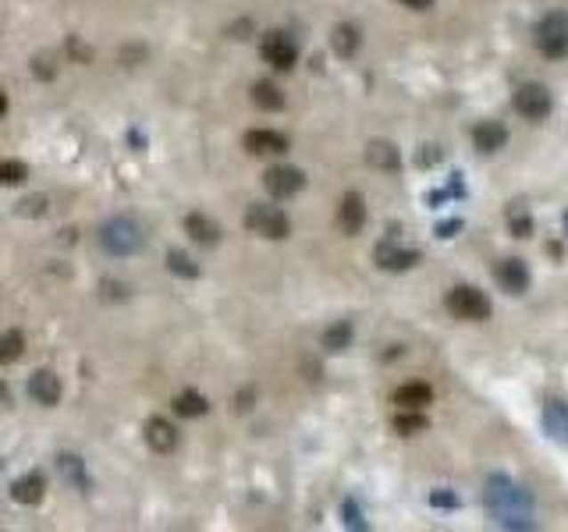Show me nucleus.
<instances>
[{
    "label": "nucleus",
    "mask_w": 568,
    "mask_h": 532,
    "mask_svg": "<svg viewBox=\"0 0 568 532\" xmlns=\"http://www.w3.org/2000/svg\"><path fill=\"white\" fill-rule=\"evenodd\" d=\"M487 508L494 512V519L505 529H530L533 526V522H526L530 508H533V497L523 483H515L508 476H491L487 480Z\"/></svg>",
    "instance_id": "nucleus-1"
},
{
    "label": "nucleus",
    "mask_w": 568,
    "mask_h": 532,
    "mask_svg": "<svg viewBox=\"0 0 568 532\" xmlns=\"http://www.w3.org/2000/svg\"><path fill=\"white\" fill-rule=\"evenodd\" d=\"M444 305L458 316V319H469V323H483L491 319V298L480 291V287H469V284H458L448 291Z\"/></svg>",
    "instance_id": "nucleus-2"
},
{
    "label": "nucleus",
    "mask_w": 568,
    "mask_h": 532,
    "mask_svg": "<svg viewBox=\"0 0 568 532\" xmlns=\"http://www.w3.org/2000/svg\"><path fill=\"white\" fill-rule=\"evenodd\" d=\"M537 50L548 57H568V11H551L537 21Z\"/></svg>",
    "instance_id": "nucleus-3"
},
{
    "label": "nucleus",
    "mask_w": 568,
    "mask_h": 532,
    "mask_svg": "<svg viewBox=\"0 0 568 532\" xmlns=\"http://www.w3.org/2000/svg\"><path fill=\"white\" fill-rule=\"evenodd\" d=\"M246 228H249V231H256L260 238H271V242H281V238L291 235V224H288L284 210L267 206V203L249 206V214H246Z\"/></svg>",
    "instance_id": "nucleus-4"
},
{
    "label": "nucleus",
    "mask_w": 568,
    "mask_h": 532,
    "mask_svg": "<svg viewBox=\"0 0 568 532\" xmlns=\"http://www.w3.org/2000/svg\"><path fill=\"white\" fill-rule=\"evenodd\" d=\"M100 242H103V249H107V253H114V256H132V253H139V249H142V231H139V224H135V221L118 217V221H110V224L103 228Z\"/></svg>",
    "instance_id": "nucleus-5"
},
{
    "label": "nucleus",
    "mask_w": 568,
    "mask_h": 532,
    "mask_svg": "<svg viewBox=\"0 0 568 532\" xmlns=\"http://www.w3.org/2000/svg\"><path fill=\"white\" fill-rule=\"evenodd\" d=\"M551 107H555V100H551V89H548V85H540V82H526V85H519V89H515V110H519L523 117H530V121H544V117L551 114Z\"/></svg>",
    "instance_id": "nucleus-6"
},
{
    "label": "nucleus",
    "mask_w": 568,
    "mask_h": 532,
    "mask_svg": "<svg viewBox=\"0 0 568 532\" xmlns=\"http://www.w3.org/2000/svg\"><path fill=\"white\" fill-rule=\"evenodd\" d=\"M260 50H264V60L274 64L278 71H291L295 60H298V46H295V39L288 32H267Z\"/></svg>",
    "instance_id": "nucleus-7"
},
{
    "label": "nucleus",
    "mask_w": 568,
    "mask_h": 532,
    "mask_svg": "<svg viewBox=\"0 0 568 532\" xmlns=\"http://www.w3.org/2000/svg\"><path fill=\"white\" fill-rule=\"evenodd\" d=\"M264 185H267V192H271L274 199H291L295 192H302L305 178H302V171H295V167H271V171L264 174Z\"/></svg>",
    "instance_id": "nucleus-8"
},
{
    "label": "nucleus",
    "mask_w": 568,
    "mask_h": 532,
    "mask_svg": "<svg viewBox=\"0 0 568 532\" xmlns=\"http://www.w3.org/2000/svg\"><path fill=\"white\" fill-rule=\"evenodd\" d=\"M416 263H419V253H416V249L398 246L394 238H387V242H380V246H377V266H380V270L398 273V270H412Z\"/></svg>",
    "instance_id": "nucleus-9"
},
{
    "label": "nucleus",
    "mask_w": 568,
    "mask_h": 532,
    "mask_svg": "<svg viewBox=\"0 0 568 532\" xmlns=\"http://www.w3.org/2000/svg\"><path fill=\"white\" fill-rule=\"evenodd\" d=\"M494 277H498V284L508 291V294H523L526 287H530V266L523 263V260H501V263L494 266Z\"/></svg>",
    "instance_id": "nucleus-10"
},
{
    "label": "nucleus",
    "mask_w": 568,
    "mask_h": 532,
    "mask_svg": "<svg viewBox=\"0 0 568 532\" xmlns=\"http://www.w3.org/2000/svg\"><path fill=\"white\" fill-rule=\"evenodd\" d=\"M28 398L36 401V405H57L61 401V380H57V373H50V369H39V373H32L28 376Z\"/></svg>",
    "instance_id": "nucleus-11"
},
{
    "label": "nucleus",
    "mask_w": 568,
    "mask_h": 532,
    "mask_svg": "<svg viewBox=\"0 0 568 532\" xmlns=\"http://www.w3.org/2000/svg\"><path fill=\"white\" fill-rule=\"evenodd\" d=\"M337 224H341V231H345V235H359V231H362V224H366V203H362V196H359V192H348V196L341 199Z\"/></svg>",
    "instance_id": "nucleus-12"
},
{
    "label": "nucleus",
    "mask_w": 568,
    "mask_h": 532,
    "mask_svg": "<svg viewBox=\"0 0 568 532\" xmlns=\"http://www.w3.org/2000/svg\"><path fill=\"white\" fill-rule=\"evenodd\" d=\"M246 149L253 157H278V153H288V139L281 132H267V128H256L246 135Z\"/></svg>",
    "instance_id": "nucleus-13"
},
{
    "label": "nucleus",
    "mask_w": 568,
    "mask_h": 532,
    "mask_svg": "<svg viewBox=\"0 0 568 532\" xmlns=\"http://www.w3.org/2000/svg\"><path fill=\"white\" fill-rule=\"evenodd\" d=\"M473 142L480 153H498L505 142H508V128L501 121H483L473 128Z\"/></svg>",
    "instance_id": "nucleus-14"
},
{
    "label": "nucleus",
    "mask_w": 568,
    "mask_h": 532,
    "mask_svg": "<svg viewBox=\"0 0 568 532\" xmlns=\"http://www.w3.org/2000/svg\"><path fill=\"white\" fill-rule=\"evenodd\" d=\"M146 440H150V447H153V451H160V455H167V451H174V447H178V433H174V426H171L167 419H160V415H153V419L146 423Z\"/></svg>",
    "instance_id": "nucleus-15"
},
{
    "label": "nucleus",
    "mask_w": 568,
    "mask_h": 532,
    "mask_svg": "<svg viewBox=\"0 0 568 532\" xmlns=\"http://www.w3.org/2000/svg\"><path fill=\"white\" fill-rule=\"evenodd\" d=\"M185 231H189L192 242H199V246H217V242H221V224L210 221L207 214H189V217H185Z\"/></svg>",
    "instance_id": "nucleus-16"
},
{
    "label": "nucleus",
    "mask_w": 568,
    "mask_h": 532,
    "mask_svg": "<svg viewBox=\"0 0 568 532\" xmlns=\"http://www.w3.org/2000/svg\"><path fill=\"white\" fill-rule=\"evenodd\" d=\"M544 430L555 437V440H568V401H558V398H551L548 405H544Z\"/></svg>",
    "instance_id": "nucleus-17"
},
{
    "label": "nucleus",
    "mask_w": 568,
    "mask_h": 532,
    "mask_svg": "<svg viewBox=\"0 0 568 532\" xmlns=\"http://www.w3.org/2000/svg\"><path fill=\"white\" fill-rule=\"evenodd\" d=\"M43 494H46V480L39 476V472H28L25 480H18L14 487H11V497L18 501V504H39L43 501Z\"/></svg>",
    "instance_id": "nucleus-18"
},
{
    "label": "nucleus",
    "mask_w": 568,
    "mask_h": 532,
    "mask_svg": "<svg viewBox=\"0 0 568 532\" xmlns=\"http://www.w3.org/2000/svg\"><path fill=\"white\" fill-rule=\"evenodd\" d=\"M359 43H362V36H359V28L355 25H337L334 32H330V46H334V53L337 57H355V50H359Z\"/></svg>",
    "instance_id": "nucleus-19"
},
{
    "label": "nucleus",
    "mask_w": 568,
    "mask_h": 532,
    "mask_svg": "<svg viewBox=\"0 0 568 532\" xmlns=\"http://www.w3.org/2000/svg\"><path fill=\"white\" fill-rule=\"evenodd\" d=\"M430 401H434V391L426 383H405L394 391V405L402 408H426Z\"/></svg>",
    "instance_id": "nucleus-20"
},
{
    "label": "nucleus",
    "mask_w": 568,
    "mask_h": 532,
    "mask_svg": "<svg viewBox=\"0 0 568 532\" xmlns=\"http://www.w3.org/2000/svg\"><path fill=\"white\" fill-rule=\"evenodd\" d=\"M366 160H369L373 167H380V171H398L402 153H398V146H391V142H369Z\"/></svg>",
    "instance_id": "nucleus-21"
},
{
    "label": "nucleus",
    "mask_w": 568,
    "mask_h": 532,
    "mask_svg": "<svg viewBox=\"0 0 568 532\" xmlns=\"http://www.w3.org/2000/svg\"><path fill=\"white\" fill-rule=\"evenodd\" d=\"M174 412L185 415V419H199V415L210 412V401H207L199 391H182V394L174 398Z\"/></svg>",
    "instance_id": "nucleus-22"
},
{
    "label": "nucleus",
    "mask_w": 568,
    "mask_h": 532,
    "mask_svg": "<svg viewBox=\"0 0 568 532\" xmlns=\"http://www.w3.org/2000/svg\"><path fill=\"white\" fill-rule=\"evenodd\" d=\"M253 103L264 107V110H281L284 93L274 85V82H256V85H253Z\"/></svg>",
    "instance_id": "nucleus-23"
},
{
    "label": "nucleus",
    "mask_w": 568,
    "mask_h": 532,
    "mask_svg": "<svg viewBox=\"0 0 568 532\" xmlns=\"http://www.w3.org/2000/svg\"><path fill=\"white\" fill-rule=\"evenodd\" d=\"M394 430H398L402 437H416V433L426 430V415H419V408H402V412L394 415Z\"/></svg>",
    "instance_id": "nucleus-24"
},
{
    "label": "nucleus",
    "mask_w": 568,
    "mask_h": 532,
    "mask_svg": "<svg viewBox=\"0 0 568 532\" xmlns=\"http://www.w3.org/2000/svg\"><path fill=\"white\" fill-rule=\"evenodd\" d=\"M21 351H25V337H21V330H7V334H0V366L18 362V359H21Z\"/></svg>",
    "instance_id": "nucleus-25"
},
{
    "label": "nucleus",
    "mask_w": 568,
    "mask_h": 532,
    "mask_svg": "<svg viewBox=\"0 0 568 532\" xmlns=\"http://www.w3.org/2000/svg\"><path fill=\"white\" fill-rule=\"evenodd\" d=\"M352 344V323H334L327 334H323V348L327 351H345Z\"/></svg>",
    "instance_id": "nucleus-26"
},
{
    "label": "nucleus",
    "mask_w": 568,
    "mask_h": 532,
    "mask_svg": "<svg viewBox=\"0 0 568 532\" xmlns=\"http://www.w3.org/2000/svg\"><path fill=\"white\" fill-rule=\"evenodd\" d=\"M508 228H512L515 238H530V235H533V221H530V214H526L519 203L508 206Z\"/></svg>",
    "instance_id": "nucleus-27"
},
{
    "label": "nucleus",
    "mask_w": 568,
    "mask_h": 532,
    "mask_svg": "<svg viewBox=\"0 0 568 532\" xmlns=\"http://www.w3.org/2000/svg\"><path fill=\"white\" fill-rule=\"evenodd\" d=\"M28 178V167L21 160H0V185H21Z\"/></svg>",
    "instance_id": "nucleus-28"
},
{
    "label": "nucleus",
    "mask_w": 568,
    "mask_h": 532,
    "mask_svg": "<svg viewBox=\"0 0 568 532\" xmlns=\"http://www.w3.org/2000/svg\"><path fill=\"white\" fill-rule=\"evenodd\" d=\"M167 266H171V273H178V277H196V273H199V266L192 263L185 253H178V249L167 253Z\"/></svg>",
    "instance_id": "nucleus-29"
},
{
    "label": "nucleus",
    "mask_w": 568,
    "mask_h": 532,
    "mask_svg": "<svg viewBox=\"0 0 568 532\" xmlns=\"http://www.w3.org/2000/svg\"><path fill=\"white\" fill-rule=\"evenodd\" d=\"M61 469H64V476H68L71 483H82V487H85V476H82V462H78V458L64 455V458H61Z\"/></svg>",
    "instance_id": "nucleus-30"
},
{
    "label": "nucleus",
    "mask_w": 568,
    "mask_h": 532,
    "mask_svg": "<svg viewBox=\"0 0 568 532\" xmlns=\"http://www.w3.org/2000/svg\"><path fill=\"white\" fill-rule=\"evenodd\" d=\"M18 214H25V217H39V214H46V199H43V196H28L25 203H18Z\"/></svg>",
    "instance_id": "nucleus-31"
},
{
    "label": "nucleus",
    "mask_w": 568,
    "mask_h": 532,
    "mask_svg": "<svg viewBox=\"0 0 568 532\" xmlns=\"http://www.w3.org/2000/svg\"><path fill=\"white\" fill-rule=\"evenodd\" d=\"M430 504H434V508H458V497L448 494V490H434V494H430Z\"/></svg>",
    "instance_id": "nucleus-32"
},
{
    "label": "nucleus",
    "mask_w": 568,
    "mask_h": 532,
    "mask_svg": "<svg viewBox=\"0 0 568 532\" xmlns=\"http://www.w3.org/2000/svg\"><path fill=\"white\" fill-rule=\"evenodd\" d=\"M455 231H462V221H444V224L437 228V235H441V238H451Z\"/></svg>",
    "instance_id": "nucleus-33"
},
{
    "label": "nucleus",
    "mask_w": 568,
    "mask_h": 532,
    "mask_svg": "<svg viewBox=\"0 0 568 532\" xmlns=\"http://www.w3.org/2000/svg\"><path fill=\"white\" fill-rule=\"evenodd\" d=\"M345 515H348V526H352V529H362V515L355 512V504H352V501L345 504Z\"/></svg>",
    "instance_id": "nucleus-34"
},
{
    "label": "nucleus",
    "mask_w": 568,
    "mask_h": 532,
    "mask_svg": "<svg viewBox=\"0 0 568 532\" xmlns=\"http://www.w3.org/2000/svg\"><path fill=\"white\" fill-rule=\"evenodd\" d=\"M437 157H441V153H437V146H423V153H419V164H423V167H430Z\"/></svg>",
    "instance_id": "nucleus-35"
},
{
    "label": "nucleus",
    "mask_w": 568,
    "mask_h": 532,
    "mask_svg": "<svg viewBox=\"0 0 568 532\" xmlns=\"http://www.w3.org/2000/svg\"><path fill=\"white\" fill-rule=\"evenodd\" d=\"M402 4H405V7H412V11H426L434 0H402Z\"/></svg>",
    "instance_id": "nucleus-36"
},
{
    "label": "nucleus",
    "mask_w": 568,
    "mask_h": 532,
    "mask_svg": "<svg viewBox=\"0 0 568 532\" xmlns=\"http://www.w3.org/2000/svg\"><path fill=\"white\" fill-rule=\"evenodd\" d=\"M7 114V96H4V89H0V117Z\"/></svg>",
    "instance_id": "nucleus-37"
},
{
    "label": "nucleus",
    "mask_w": 568,
    "mask_h": 532,
    "mask_svg": "<svg viewBox=\"0 0 568 532\" xmlns=\"http://www.w3.org/2000/svg\"><path fill=\"white\" fill-rule=\"evenodd\" d=\"M0 405H7V387L0 383Z\"/></svg>",
    "instance_id": "nucleus-38"
},
{
    "label": "nucleus",
    "mask_w": 568,
    "mask_h": 532,
    "mask_svg": "<svg viewBox=\"0 0 568 532\" xmlns=\"http://www.w3.org/2000/svg\"><path fill=\"white\" fill-rule=\"evenodd\" d=\"M565 235H568V214H565Z\"/></svg>",
    "instance_id": "nucleus-39"
}]
</instances>
